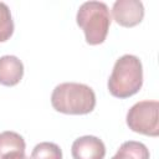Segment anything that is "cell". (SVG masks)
<instances>
[{"instance_id":"5b68a950","label":"cell","mask_w":159,"mask_h":159,"mask_svg":"<svg viewBox=\"0 0 159 159\" xmlns=\"http://www.w3.org/2000/svg\"><path fill=\"white\" fill-rule=\"evenodd\" d=\"M112 15L118 25L133 27L142 22L144 6L139 0H117L112 6Z\"/></svg>"},{"instance_id":"9c48e42d","label":"cell","mask_w":159,"mask_h":159,"mask_svg":"<svg viewBox=\"0 0 159 159\" xmlns=\"http://www.w3.org/2000/svg\"><path fill=\"white\" fill-rule=\"evenodd\" d=\"M149 149L140 142H124L112 159H149Z\"/></svg>"},{"instance_id":"30bf717a","label":"cell","mask_w":159,"mask_h":159,"mask_svg":"<svg viewBox=\"0 0 159 159\" xmlns=\"http://www.w3.org/2000/svg\"><path fill=\"white\" fill-rule=\"evenodd\" d=\"M31 159H62V150L55 143L41 142L32 149Z\"/></svg>"},{"instance_id":"52a82bcc","label":"cell","mask_w":159,"mask_h":159,"mask_svg":"<svg viewBox=\"0 0 159 159\" xmlns=\"http://www.w3.org/2000/svg\"><path fill=\"white\" fill-rule=\"evenodd\" d=\"M24 76V65L14 55L0 57V83L7 87L17 84Z\"/></svg>"},{"instance_id":"7c38bea8","label":"cell","mask_w":159,"mask_h":159,"mask_svg":"<svg viewBox=\"0 0 159 159\" xmlns=\"http://www.w3.org/2000/svg\"><path fill=\"white\" fill-rule=\"evenodd\" d=\"M10 159H29L26 155H20V157H15V158H10Z\"/></svg>"},{"instance_id":"7a4b0ae2","label":"cell","mask_w":159,"mask_h":159,"mask_svg":"<svg viewBox=\"0 0 159 159\" xmlns=\"http://www.w3.org/2000/svg\"><path fill=\"white\" fill-rule=\"evenodd\" d=\"M143 86V66L140 60L134 55L120 56L108 80V91L117 98H128Z\"/></svg>"},{"instance_id":"3957f363","label":"cell","mask_w":159,"mask_h":159,"mask_svg":"<svg viewBox=\"0 0 159 159\" xmlns=\"http://www.w3.org/2000/svg\"><path fill=\"white\" fill-rule=\"evenodd\" d=\"M76 21L83 30L88 45L103 43L111 26L109 9L102 1H86L80 6Z\"/></svg>"},{"instance_id":"8fae6325","label":"cell","mask_w":159,"mask_h":159,"mask_svg":"<svg viewBox=\"0 0 159 159\" xmlns=\"http://www.w3.org/2000/svg\"><path fill=\"white\" fill-rule=\"evenodd\" d=\"M14 32V21L9 6L0 1V42L7 41Z\"/></svg>"},{"instance_id":"6da1fadb","label":"cell","mask_w":159,"mask_h":159,"mask_svg":"<svg viewBox=\"0 0 159 159\" xmlns=\"http://www.w3.org/2000/svg\"><path fill=\"white\" fill-rule=\"evenodd\" d=\"M51 104L60 113L87 114L96 107V94L87 84L65 82L57 84L52 91Z\"/></svg>"},{"instance_id":"277c9868","label":"cell","mask_w":159,"mask_h":159,"mask_svg":"<svg viewBox=\"0 0 159 159\" xmlns=\"http://www.w3.org/2000/svg\"><path fill=\"white\" fill-rule=\"evenodd\" d=\"M127 125L135 133L159 135V102L140 101L133 104L127 113Z\"/></svg>"},{"instance_id":"8992f818","label":"cell","mask_w":159,"mask_h":159,"mask_svg":"<svg viewBox=\"0 0 159 159\" xmlns=\"http://www.w3.org/2000/svg\"><path fill=\"white\" fill-rule=\"evenodd\" d=\"M71 153L73 159H103L106 147L98 137L83 135L72 143Z\"/></svg>"},{"instance_id":"ba28073f","label":"cell","mask_w":159,"mask_h":159,"mask_svg":"<svg viewBox=\"0 0 159 159\" xmlns=\"http://www.w3.org/2000/svg\"><path fill=\"white\" fill-rule=\"evenodd\" d=\"M25 140L19 133L12 130H5L0 133V159H10L25 155Z\"/></svg>"}]
</instances>
